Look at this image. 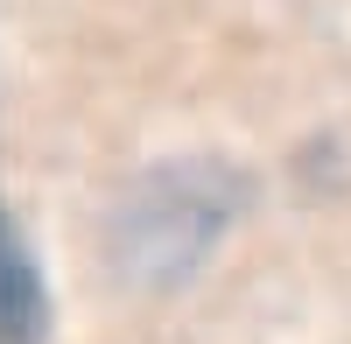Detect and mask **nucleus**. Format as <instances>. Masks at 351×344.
I'll return each mask as SVG.
<instances>
[{"mask_svg":"<svg viewBox=\"0 0 351 344\" xmlns=\"http://www.w3.org/2000/svg\"><path fill=\"white\" fill-rule=\"evenodd\" d=\"M49 323V302H43V274L21 246V225L0 218V344H36Z\"/></svg>","mask_w":351,"mask_h":344,"instance_id":"1","label":"nucleus"}]
</instances>
